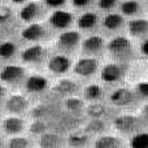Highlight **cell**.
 I'll return each instance as SVG.
<instances>
[{
    "label": "cell",
    "instance_id": "cell-1",
    "mask_svg": "<svg viewBox=\"0 0 148 148\" xmlns=\"http://www.w3.org/2000/svg\"><path fill=\"white\" fill-rule=\"evenodd\" d=\"M25 77V69L17 65H7L0 72V79L7 83H16Z\"/></svg>",
    "mask_w": 148,
    "mask_h": 148
},
{
    "label": "cell",
    "instance_id": "cell-2",
    "mask_svg": "<svg viewBox=\"0 0 148 148\" xmlns=\"http://www.w3.org/2000/svg\"><path fill=\"white\" fill-rule=\"evenodd\" d=\"M29 103L27 99L22 95H12L5 103V108L10 113H22L26 110Z\"/></svg>",
    "mask_w": 148,
    "mask_h": 148
},
{
    "label": "cell",
    "instance_id": "cell-3",
    "mask_svg": "<svg viewBox=\"0 0 148 148\" xmlns=\"http://www.w3.org/2000/svg\"><path fill=\"white\" fill-rule=\"evenodd\" d=\"M40 14H42L40 5L35 1H31L29 4H26L20 10V18L22 21H25V22H31V21L36 20Z\"/></svg>",
    "mask_w": 148,
    "mask_h": 148
},
{
    "label": "cell",
    "instance_id": "cell-4",
    "mask_svg": "<svg viewBox=\"0 0 148 148\" xmlns=\"http://www.w3.org/2000/svg\"><path fill=\"white\" fill-rule=\"evenodd\" d=\"M130 42L125 36H117L109 43V51L117 56H125L130 51Z\"/></svg>",
    "mask_w": 148,
    "mask_h": 148
},
{
    "label": "cell",
    "instance_id": "cell-5",
    "mask_svg": "<svg viewBox=\"0 0 148 148\" xmlns=\"http://www.w3.org/2000/svg\"><path fill=\"white\" fill-rule=\"evenodd\" d=\"M72 22V14L65 10H56L49 17V23L56 29H65Z\"/></svg>",
    "mask_w": 148,
    "mask_h": 148
},
{
    "label": "cell",
    "instance_id": "cell-6",
    "mask_svg": "<svg viewBox=\"0 0 148 148\" xmlns=\"http://www.w3.org/2000/svg\"><path fill=\"white\" fill-rule=\"evenodd\" d=\"M97 68V61L95 59H82L74 66V72L79 75H91Z\"/></svg>",
    "mask_w": 148,
    "mask_h": 148
},
{
    "label": "cell",
    "instance_id": "cell-7",
    "mask_svg": "<svg viewBox=\"0 0 148 148\" xmlns=\"http://www.w3.org/2000/svg\"><path fill=\"white\" fill-rule=\"evenodd\" d=\"M70 66V61L65 56H53L48 62V69L52 73L62 74L65 73Z\"/></svg>",
    "mask_w": 148,
    "mask_h": 148
},
{
    "label": "cell",
    "instance_id": "cell-8",
    "mask_svg": "<svg viewBox=\"0 0 148 148\" xmlns=\"http://www.w3.org/2000/svg\"><path fill=\"white\" fill-rule=\"evenodd\" d=\"M25 127V122L23 120L18 117H8L3 122V129L7 134L14 135V134H20Z\"/></svg>",
    "mask_w": 148,
    "mask_h": 148
},
{
    "label": "cell",
    "instance_id": "cell-9",
    "mask_svg": "<svg viewBox=\"0 0 148 148\" xmlns=\"http://www.w3.org/2000/svg\"><path fill=\"white\" fill-rule=\"evenodd\" d=\"M46 52L42 46H33L22 52V60L26 62H39L44 57Z\"/></svg>",
    "mask_w": 148,
    "mask_h": 148
},
{
    "label": "cell",
    "instance_id": "cell-10",
    "mask_svg": "<svg viewBox=\"0 0 148 148\" xmlns=\"http://www.w3.org/2000/svg\"><path fill=\"white\" fill-rule=\"evenodd\" d=\"M79 42V34L77 31H65L59 36L60 47L65 49H72Z\"/></svg>",
    "mask_w": 148,
    "mask_h": 148
},
{
    "label": "cell",
    "instance_id": "cell-11",
    "mask_svg": "<svg viewBox=\"0 0 148 148\" xmlns=\"http://www.w3.org/2000/svg\"><path fill=\"white\" fill-rule=\"evenodd\" d=\"M122 77V69L118 65L109 64L103 69L101 72V79L105 82H114Z\"/></svg>",
    "mask_w": 148,
    "mask_h": 148
},
{
    "label": "cell",
    "instance_id": "cell-12",
    "mask_svg": "<svg viewBox=\"0 0 148 148\" xmlns=\"http://www.w3.org/2000/svg\"><path fill=\"white\" fill-rule=\"evenodd\" d=\"M47 87V79L40 75H33L26 81V88L30 92H42Z\"/></svg>",
    "mask_w": 148,
    "mask_h": 148
},
{
    "label": "cell",
    "instance_id": "cell-13",
    "mask_svg": "<svg viewBox=\"0 0 148 148\" xmlns=\"http://www.w3.org/2000/svg\"><path fill=\"white\" fill-rule=\"evenodd\" d=\"M44 35V29L38 23H34V25H30L29 27H26L25 30L22 31V38H25L26 40H39L42 39Z\"/></svg>",
    "mask_w": 148,
    "mask_h": 148
},
{
    "label": "cell",
    "instance_id": "cell-14",
    "mask_svg": "<svg viewBox=\"0 0 148 148\" xmlns=\"http://www.w3.org/2000/svg\"><path fill=\"white\" fill-rule=\"evenodd\" d=\"M129 30H130V33L133 35H136V36L146 35L148 33V21L142 20V18H136V20L130 21Z\"/></svg>",
    "mask_w": 148,
    "mask_h": 148
},
{
    "label": "cell",
    "instance_id": "cell-15",
    "mask_svg": "<svg viewBox=\"0 0 148 148\" xmlns=\"http://www.w3.org/2000/svg\"><path fill=\"white\" fill-rule=\"evenodd\" d=\"M103 44H104V42H103L101 36L94 35V36L87 38L83 42V49L87 52H97L103 48Z\"/></svg>",
    "mask_w": 148,
    "mask_h": 148
},
{
    "label": "cell",
    "instance_id": "cell-16",
    "mask_svg": "<svg viewBox=\"0 0 148 148\" xmlns=\"http://www.w3.org/2000/svg\"><path fill=\"white\" fill-rule=\"evenodd\" d=\"M39 143H40L42 148H59L61 146V139L55 134H46L42 136Z\"/></svg>",
    "mask_w": 148,
    "mask_h": 148
},
{
    "label": "cell",
    "instance_id": "cell-17",
    "mask_svg": "<svg viewBox=\"0 0 148 148\" xmlns=\"http://www.w3.org/2000/svg\"><path fill=\"white\" fill-rule=\"evenodd\" d=\"M131 100V94L127 91V90H117L114 94L112 95V101L114 104H120V105H123V104H127L130 103Z\"/></svg>",
    "mask_w": 148,
    "mask_h": 148
},
{
    "label": "cell",
    "instance_id": "cell-18",
    "mask_svg": "<svg viewBox=\"0 0 148 148\" xmlns=\"http://www.w3.org/2000/svg\"><path fill=\"white\" fill-rule=\"evenodd\" d=\"M97 21V17L95 13H84L79 17L78 20V26L81 29H91L92 26H95Z\"/></svg>",
    "mask_w": 148,
    "mask_h": 148
},
{
    "label": "cell",
    "instance_id": "cell-19",
    "mask_svg": "<svg viewBox=\"0 0 148 148\" xmlns=\"http://www.w3.org/2000/svg\"><path fill=\"white\" fill-rule=\"evenodd\" d=\"M122 23V17L120 14H108L104 18V26L109 30H116Z\"/></svg>",
    "mask_w": 148,
    "mask_h": 148
},
{
    "label": "cell",
    "instance_id": "cell-20",
    "mask_svg": "<svg viewBox=\"0 0 148 148\" xmlns=\"http://www.w3.org/2000/svg\"><path fill=\"white\" fill-rule=\"evenodd\" d=\"M131 148H148V134H136L131 139Z\"/></svg>",
    "mask_w": 148,
    "mask_h": 148
},
{
    "label": "cell",
    "instance_id": "cell-21",
    "mask_svg": "<svg viewBox=\"0 0 148 148\" xmlns=\"http://www.w3.org/2000/svg\"><path fill=\"white\" fill-rule=\"evenodd\" d=\"M16 52V46L12 42H4L0 44V57H10Z\"/></svg>",
    "mask_w": 148,
    "mask_h": 148
},
{
    "label": "cell",
    "instance_id": "cell-22",
    "mask_svg": "<svg viewBox=\"0 0 148 148\" xmlns=\"http://www.w3.org/2000/svg\"><path fill=\"white\" fill-rule=\"evenodd\" d=\"M121 9H122V12L125 13V14L133 16V14H135V13L138 12L139 4H138L136 1H134V0H129V1H125V3H123L122 7H121Z\"/></svg>",
    "mask_w": 148,
    "mask_h": 148
},
{
    "label": "cell",
    "instance_id": "cell-23",
    "mask_svg": "<svg viewBox=\"0 0 148 148\" xmlns=\"http://www.w3.org/2000/svg\"><path fill=\"white\" fill-rule=\"evenodd\" d=\"M118 140L114 138H101L96 143V148H117Z\"/></svg>",
    "mask_w": 148,
    "mask_h": 148
},
{
    "label": "cell",
    "instance_id": "cell-24",
    "mask_svg": "<svg viewBox=\"0 0 148 148\" xmlns=\"http://www.w3.org/2000/svg\"><path fill=\"white\" fill-rule=\"evenodd\" d=\"M8 148H29V142L25 138L16 136V138H12L9 140Z\"/></svg>",
    "mask_w": 148,
    "mask_h": 148
},
{
    "label": "cell",
    "instance_id": "cell-25",
    "mask_svg": "<svg viewBox=\"0 0 148 148\" xmlns=\"http://www.w3.org/2000/svg\"><path fill=\"white\" fill-rule=\"evenodd\" d=\"M100 87L99 86H90L86 88V92H84V95H86L87 99H96V97L100 96Z\"/></svg>",
    "mask_w": 148,
    "mask_h": 148
},
{
    "label": "cell",
    "instance_id": "cell-26",
    "mask_svg": "<svg viewBox=\"0 0 148 148\" xmlns=\"http://www.w3.org/2000/svg\"><path fill=\"white\" fill-rule=\"evenodd\" d=\"M56 90L60 92H70L74 90V84L70 83L69 81H62L56 86Z\"/></svg>",
    "mask_w": 148,
    "mask_h": 148
},
{
    "label": "cell",
    "instance_id": "cell-27",
    "mask_svg": "<svg viewBox=\"0 0 148 148\" xmlns=\"http://www.w3.org/2000/svg\"><path fill=\"white\" fill-rule=\"evenodd\" d=\"M44 129H46L44 123H42L40 121H36L31 125V133H43Z\"/></svg>",
    "mask_w": 148,
    "mask_h": 148
},
{
    "label": "cell",
    "instance_id": "cell-28",
    "mask_svg": "<svg viewBox=\"0 0 148 148\" xmlns=\"http://www.w3.org/2000/svg\"><path fill=\"white\" fill-rule=\"evenodd\" d=\"M116 4V0H99V5L101 9H110Z\"/></svg>",
    "mask_w": 148,
    "mask_h": 148
},
{
    "label": "cell",
    "instance_id": "cell-29",
    "mask_svg": "<svg viewBox=\"0 0 148 148\" xmlns=\"http://www.w3.org/2000/svg\"><path fill=\"white\" fill-rule=\"evenodd\" d=\"M83 142H84V138L83 136H79V135H73V136H70V139H69L70 146H79V144H83Z\"/></svg>",
    "mask_w": 148,
    "mask_h": 148
},
{
    "label": "cell",
    "instance_id": "cell-30",
    "mask_svg": "<svg viewBox=\"0 0 148 148\" xmlns=\"http://www.w3.org/2000/svg\"><path fill=\"white\" fill-rule=\"evenodd\" d=\"M65 1H66V0H44V3H46L48 7H52V8L61 7V5L65 4Z\"/></svg>",
    "mask_w": 148,
    "mask_h": 148
},
{
    "label": "cell",
    "instance_id": "cell-31",
    "mask_svg": "<svg viewBox=\"0 0 148 148\" xmlns=\"http://www.w3.org/2000/svg\"><path fill=\"white\" fill-rule=\"evenodd\" d=\"M9 14H10V10L8 9V8H5V7H0V21L7 20V18L9 17Z\"/></svg>",
    "mask_w": 148,
    "mask_h": 148
},
{
    "label": "cell",
    "instance_id": "cell-32",
    "mask_svg": "<svg viewBox=\"0 0 148 148\" xmlns=\"http://www.w3.org/2000/svg\"><path fill=\"white\" fill-rule=\"evenodd\" d=\"M138 90L143 96H148V82H146V83H140L138 86Z\"/></svg>",
    "mask_w": 148,
    "mask_h": 148
},
{
    "label": "cell",
    "instance_id": "cell-33",
    "mask_svg": "<svg viewBox=\"0 0 148 148\" xmlns=\"http://www.w3.org/2000/svg\"><path fill=\"white\" fill-rule=\"evenodd\" d=\"M88 3H90V0H73V4L75 5V7H79V8L87 5Z\"/></svg>",
    "mask_w": 148,
    "mask_h": 148
},
{
    "label": "cell",
    "instance_id": "cell-34",
    "mask_svg": "<svg viewBox=\"0 0 148 148\" xmlns=\"http://www.w3.org/2000/svg\"><path fill=\"white\" fill-rule=\"evenodd\" d=\"M142 52L148 56V39H146V40L143 42V44H142Z\"/></svg>",
    "mask_w": 148,
    "mask_h": 148
},
{
    "label": "cell",
    "instance_id": "cell-35",
    "mask_svg": "<svg viewBox=\"0 0 148 148\" xmlns=\"http://www.w3.org/2000/svg\"><path fill=\"white\" fill-rule=\"evenodd\" d=\"M4 92H5V90H4V87L0 84V99H1L3 96H4Z\"/></svg>",
    "mask_w": 148,
    "mask_h": 148
},
{
    "label": "cell",
    "instance_id": "cell-36",
    "mask_svg": "<svg viewBox=\"0 0 148 148\" xmlns=\"http://www.w3.org/2000/svg\"><path fill=\"white\" fill-rule=\"evenodd\" d=\"M10 1H13V3H17V4H18V3H23V1H25V0H10Z\"/></svg>",
    "mask_w": 148,
    "mask_h": 148
},
{
    "label": "cell",
    "instance_id": "cell-37",
    "mask_svg": "<svg viewBox=\"0 0 148 148\" xmlns=\"http://www.w3.org/2000/svg\"><path fill=\"white\" fill-rule=\"evenodd\" d=\"M0 148H3V142H1V139H0Z\"/></svg>",
    "mask_w": 148,
    "mask_h": 148
},
{
    "label": "cell",
    "instance_id": "cell-38",
    "mask_svg": "<svg viewBox=\"0 0 148 148\" xmlns=\"http://www.w3.org/2000/svg\"><path fill=\"white\" fill-rule=\"evenodd\" d=\"M146 113H147V114H148V105H147V107H146Z\"/></svg>",
    "mask_w": 148,
    "mask_h": 148
}]
</instances>
